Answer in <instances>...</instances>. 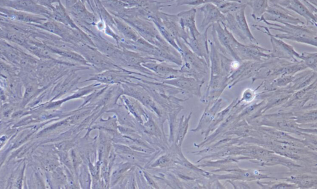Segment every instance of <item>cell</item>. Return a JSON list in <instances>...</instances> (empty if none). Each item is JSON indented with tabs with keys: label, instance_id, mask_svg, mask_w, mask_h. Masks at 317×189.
<instances>
[{
	"label": "cell",
	"instance_id": "6da1fadb",
	"mask_svg": "<svg viewBox=\"0 0 317 189\" xmlns=\"http://www.w3.org/2000/svg\"><path fill=\"white\" fill-rule=\"evenodd\" d=\"M258 22H264L267 26H271L269 29L275 30L281 34H273L280 39H286L298 43L317 46V28L310 25H294L291 24H279L266 21L262 17Z\"/></svg>",
	"mask_w": 317,
	"mask_h": 189
},
{
	"label": "cell",
	"instance_id": "7a4b0ae2",
	"mask_svg": "<svg viewBox=\"0 0 317 189\" xmlns=\"http://www.w3.org/2000/svg\"><path fill=\"white\" fill-rule=\"evenodd\" d=\"M247 4H242L236 11L225 14V22L224 25L227 29L236 36L245 44H259L257 39L255 38L247 21L245 16V9Z\"/></svg>",
	"mask_w": 317,
	"mask_h": 189
},
{
	"label": "cell",
	"instance_id": "3957f363",
	"mask_svg": "<svg viewBox=\"0 0 317 189\" xmlns=\"http://www.w3.org/2000/svg\"><path fill=\"white\" fill-rule=\"evenodd\" d=\"M252 27L269 37L272 47V51L270 52L271 58L286 60L292 62H297L298 60H301V54L297 53L293 47L274 37L267 27L256 24L252 25Z\"/></svg>",
	"mask_w": 317,
	"mask_h": 189
},
{
	"label": "cell",
	"instance_id": "277c9868",
	"mask_svg": "<svg viewBox=\"0 0 317 189\" xmlns=\"http://www.w3.org/2000/svg\"><path fill=\"white\" fill-rule=\"evenodd\" d=\"M262 17L267 21L279 24H306L294 12L275 2H269L266 11Z\"/></svg>",
	"mask_w": 317,
	"mask_h": 189
},
{
	"label": "cell",
	"instance_id": "5b68a950",
	"mask_svg": "<svg viewBox=\"0 0 317 189\" xmlns=\"http://www.w3.org/2000/svg\"><path fill=\"white\" fill-rule=\"evenodd\" d=\"M202 5L203 6L197 9L198 11L202 12L203 16L202 24H201L202 31H205L207 27L211 26L213 24H225V15L220 12L216 6L211 2H207Z\"/></svg>",
	"mask_w": 317,
	"mask_h": 189
},
{
	"label": "cell",
	"instance_id": "8992f818",
	"mask_svg": "<svg viewBox=\"0 0 317 189\" xmlns=\"http://www.w3.org/2000/svg\"><path fill=\"white\" fill-rule=\"evenodd\" d=\"M275 3L279 4L303 17L307 25L317 26V15L312 13L301 0H281Z\"/></svg>",
	"mask_w": 317,
	"mask_h": 189
},
{
	"label": "cell",
	"instance_id": "52a82bcc",
	"mask_svg": "<svg viewBox=\"0 0 317 189\" xmlns=\"http://www.w3.org/2000/svg\"><path fill=\"white\" fill-rule=\"evenodd\" d=\"M211 26L207 27L205 32H201L199 36L195 38L188 36L187 41L185 42L195 54L205 59L208 65L210 64V51L208 47V31Z\"/></svg>",
	"mask_w": 317,
	"mask_h": 189
},
{
	"label": "cell",
	"instance_id": "ba28073f",
	"mask_svg": "<svg viewBox=\"0 0 317 189\" xmlns=\"http://www.w3.org/2000/svg\"><path fill=\"white\" fill-rule=\"evenodd\" d=\"M196 13H197V9L195 7H192L188 11L181 12L177 14L182 27L187 31L188 36L192 38H195L201 33L196 25Z\"/></svg>",
	"mask_w": 317,
	"mask_h": 189
},
{
	"label": "cell",
	"instance_id": "9c48e42d",
	"mask_svg": "<svg viewBox=\"0 0 317 189\" xmlns=\"http://www.w3.org/2000/svg\"><path fill=\"white\" fill-rule=\"evenodd\" d=\"M247 5L252 8L253 18L258 21L266 11L269 0H249Z\"/></svg>",
	"mask_w": 317,
	"mask_h": 189
},
{
	"label": "cell",
	"instance_id": "30bf717a",
	"mask_svg": "<svg viewBox=\"0 0 317 189\" xmlns=\"http://www.w3.org/2000/svg\"><path fill=\"white\" fill-rule=\"evenodd\" d=\"M146 66L148 68L152 69L153 71H155L159 75L172 77L177 76L179 74L180 71L177 70V69H173L172 67H170L167 64H146Z\"/></svg>",
	"mask_w": 317,
	"mask_h": 189
},
{
	"label": "cell",
	"instance_id": "8fae6325",
	"mask_svg": "<svg viewBox=\"0 0 317 189\" xmlns=\"http://www.w3.org/2000/svg\"><path fill=\"white\" fill-rule=\"evenodd\" d=\"M193 79L186 78L184 77H180L179 78L172 79V80L164 81L163 83L180 87L185 91H193V88L195 89L196 85Z\"/></svg>",
	"mask_w": 317,
	"mask_h": 189
},
{
	"label": "cell",
	"instance_id": "7c38bea8",
	"mask_svg": "<svg viewBox=\"0 0 317 189\" xmlns=\"http://www.w3.org/2000/svg\"><path fill=\"white\" fill-rule=\"evenodd\" d=\"M317 52L314 53H308V52H303L301 54V60L303 61L306 67L316 71L317 69Z\"/></svg>",
	"mask_w": 317,
	"mask_h": 189
},
{
	"label": "cell",
	"instance_id": "4fadbf2b",
	"mask_svg": "<svg viewBox=\"0 0 317 189\" xmlns=\"http://www.w3.org/2000/svg\"><path fill=\"white\" fill-rule=\"evenodd\" d=\"M177 6L182 5L198 6L206 3L205 0H177Z\"/></svg>",
	"mask_w": 317,
	"mask_h": 189
},
{
	"label": "cell",
	"instance_id": "5bb4252c",
	"mask_svg": "<svg viewBox=\"0 0 317 189\" xmlns=\"http://www.w3.org/2000/svg\"><path fill=\"white\" fill-rule=\"evenodd\" d=\"M188 126L187 121H181L179 128H178L177 140L179 142V145L182 144L183 138H184L185 134L187 131Z\"/></svg>",
	"mask_w": 317,
	"mask_h": 189
},
{
	"label": "cell",
	"instance_id": "9a60e30c",
	"mask_svg": "<svg viewBox=\"0 0 317 189\" xmlns=\"http://www.w3.org/2000/svg\"><path fill=\"white\" fill-rule=\"evenodd\" d=\"M255 94L254 91H251V89H247L245 91L244 93V100L247 102H250L254 99Z\"/></svg>",
	"mask_w": 317,
	"mask_h": 189
},
{
	"label": "cell",
	"instance_id": "2e32d148",
	"mask_svg": "<svg viewBox=\"0 0 317 189\" xmlns=\"http://www.w3.org/2000/svg\"><path fill=\"white\" fill-rule=\"evenodd\" d=\"M221 1H234L242 3L241 0H209V1H208V2H211V3L214 4L215 6H217L219 4L220 2H221Z\"/></svg>",
	"mask_w": 317,
	"mask_h": 189
},
{
	"label": "cell",
	"instance_id": "e0dca14e",
	"mask_svg": "<svg viewBox=\"0 0 317 189\" xmlns=\"http://www.w3.org/2000/svg\"><path fill=\"white\" fill-rule=\"evenodd\" d=\"M279 1H281V0H269V2H277Z\"/></svg>",
	"mask_w": 317,
	"mask_h": 189
}]
</instances>
